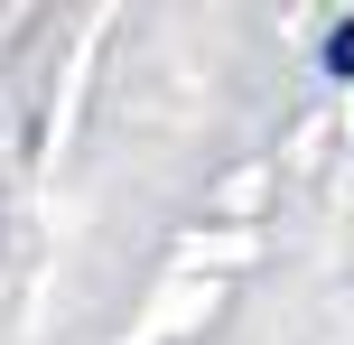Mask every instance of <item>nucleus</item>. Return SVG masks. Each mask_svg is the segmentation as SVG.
<instances>
[{
    "label": "nucleus",
    "mask_w": 354,
    "mask_h": 345,
    "mask_svg": "<svg viewBox=\"0 0 354 345\" xmlns=\"http://www.w3.org/2000/svg\"><path fill=\"white\" fill-rule=\"evenodd\" d=\"M317 66L336 75V84H345V75H354V10L336 19V28H326V47H317Z\"/></svg>",
    "instance_id": "obj_1"
}]
</instances>
